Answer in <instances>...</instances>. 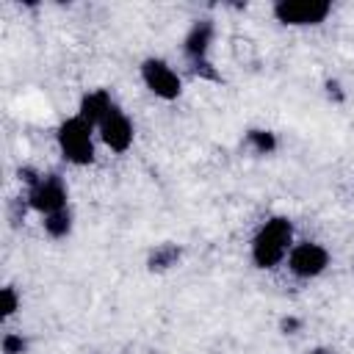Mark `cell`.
Returning <instances> with one entry per match:
<instances>
[{"instance_id": "cell-8", "label": "cell", "mask_w": 354, "mask_h": 354, "mask_svg": "<svg viewBox=\"0 0 354 354\" xmlns=\"http://www.w3.org/2000/svg\"><path fill=\"white\" fill-rule=\"evenodd\" d=\"M111 111H113V105H111V100H108V94H105V91H94V94L83 97L80 116H83L88 124H94V122H100V124H102V122L111 116Z\"/></svg>"}, {"instance_id": "cell-14", "label": "cell", "mask_w": 354, "mask_h": 354, "mask_svg": "<svg viewBox=\"0 0 354 354\" xmlns=\"http://www.w3.org/2000/svg\"><path fill=\"white\" fill-rule=\"evenodd\" d=\"M313 354H326V351H313Z\"/></svg>"}, {"instance_id": "cell-6", "label": "cell", "mask_w": 354, "mask_h": 354, "mask_svg": "<svg viewBox=\"0 0 354 354\" xmlns=\"http://www.w3.org/2000/svg\"><path fill=\"white\" fill-rule=\"evenodd\" d=\"M326 260H329V254L318 243H299L290 252V268L299 277H315V274H321L326 268Z\"/></svg>"}, {"instance_id": "cell-5", "label": "cell", "mask_w": 354, "mask_h": 354, "mask_svg": "<svg viewBox=\"0 0 354 354\" xmlns=\"http://www.w3.org/2000/svg\"><path fill=\"white\" fill-rule=\"evenodd\" d=\"M141 75H144V83L149 86L152 94H158L163 100H171L180 94V80L163 61H147L141 66Z\"/></svg>"}, {"instance_id": "cell-11", "label": "cell", "mask_w": 354, "mask_h": 354, "mask_svg": "<svg viewBox=\"0 0 354 354\" xmlns=\"http://www.w3.org/2000/svg\"><path fill=\"white\" fill-rule=\"evenodd\" d=\"M249 141L254 144L257 152H271V149H274V136L266 133V130H252V133H249Z\"/></svg>"}, {"instance_id": "cell-9", "label": "cell", "mask_w": 354, "mask_h": 354, "mask_svg": "<svg viewBox=\"0 0 354 354\" xmlns=\"http://www.w3.org/2000/svg\"><path fill=\"white\" fill-rule=\"evenodd\" d=\"M207 41H210V25H207V22H199V25H194V30L188 33L185 50H188V55H191V58H196V64H199V58L205 55V50H207Z\"/></svg>"}, {"instance_id": "cell-2", "label": "cell", "mask_w": 354, "mask_h": 354, "mask_svg": "<svg viewBox=\"0 0 354 354\" xmlns=\"http://www.w3.org/2000/svg\"><path fill=\"white\" fill-rule=\"evenodd\" d=\"M58 144L66 160L72 163H88L94 158V144H91V124L83 116H75L61 124L58 130Z\"/></svg>"}, {"instance_id": "cell-12", "label": "cell", "mask_w": 354, "mask_h": 354, "mask_svg": "<svg viewBox=\"0 0 354 354\" xmlns=\"http://www.w3.org/2000/svg\"><path fill=\"white\" fill-rule=\"evenodd\" d=\"M3 348H6V354H22V348H25V340H22V337H17V335H6V340H3Z\"/></svg>"}, {"instance_id": "cell-7", "label": "cell", "mask_w": 354, "mask_h": 354, "mask_svg": "<svg viewBox=\"0 0 354 354\" xmlns=\"http://www.w3.org/2000/svg\"><path fill=\"white\" fill-rule=\"evenodd\" d=\"M100 127H102V138H105V144H108L111 149L122 152V149L130 147V141H133V124H130L127 116H122L116 108L111 111V116H108Z\"/></svg>"}, {"instance_id": "cell-4", "label": "cell", "mask_w": 354, "mask_h": 354, "mask_svg": "<svg viewBox=\"0 0 354 354\" xmlns=\"http://www.w3.org/2000/svg\"><path fill=\"white\" fill-rule=\"evenodd\" d=\"M30 205H33L36 210H41L44 216L64 210V205H66V191H64L61 180L53 177V174L44 177V180H36V183H33V191H30Z\"/></svg>"}, {"instance_id": "cell-3", "label": "cell", "mask_w": 354, "mask_h": 354, "mask_svg": "<svg viewBox=\"0 0 354 354\" xmlns=\"http://www.w3.org/2000/svg\"><path fill=\"white\" fill-rule=\"evenodd\" d=\"M277 17L279 22H288V25H315L321 22L326 14H329V3L324 0H285V3H277Z\"/></svg>"}, {"instance_id": "cell-10", "label": "cell", "mask_w": 354, "mask_h": 354, "mask_svg": "<svg viewBox=\"0 0 354 354\" xmlns=\"http://www.w3.org/2000/svg\"><path fill=\"white\" fill-rule=\"evenodd\" d=\"M44 227H47V232H50V235H55V238L66 235V232H69V213H66V210L50 213V216H47V221H44Z\"/></svg>"}, {"instance_id": "cell-13", "label": "cell", "mask_w": 354, "mask_h": 354, "mask_svg": "<svg viewBox=\"0 0 354 354\" xmlns=\"http://www.w3.org/2000/svg\"><path fill=\"white\" fill-rule=\"evenodd\" d=\"M17 310V296L11 288H3V315H11Z\"/></svg>"}, {"instance_id": "cell-1", "label": "cell", "mask_w": 354, "mask_h": 354, "mask_svg": "<svg viewBox=\"0 0 354 354\" xmlns=\"http://www.w3.org/2000/svg\"><path fill=\"white\" fill-rule=\"evenodd\" d=\"M288 243H290V221L288 218H271V221H266L263 230L254 238V246H252L254 263L263 266V268L277 266L285 257Z\"/></svg>"}]
</instances>
